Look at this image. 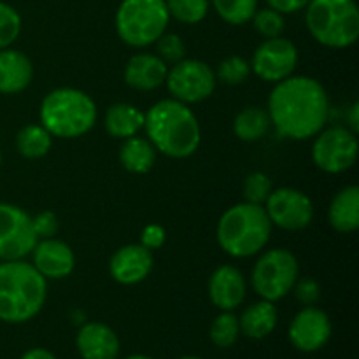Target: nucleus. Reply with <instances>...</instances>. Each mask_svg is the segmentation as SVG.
I'll return each mask as SVG.
<instances>
[{
	"label": "nucleus",
	"mask_w": 359,
	"mask_h": 359,
	"mask_svg": "<svg viewBox=\"0 0 359 359\" xmlns=\"http://www.w3.org/2000/svg\"><path fill=\"white\" fill-rule=\"evenodd\" d=\"M0 165H2V151H0Z\"/></svg>",
	"instance_id": "37998d69"
},
{
	"label": "nucleus",
	"mask_w": 359,
	"mask_h": 359,
	"mask_svg": "<svg viewBox=\"0 0 359 359\" xmlns=\"http://www.w3.org/2000/svg\"><path fill=\"white\" fill-rule=\"evenodd\" d=\"M125 359H154V358L146 356V354H132V356H128V358H125Z\"/></svg>",
	"instance_id": "a19ab883"
},
{
	"label": "nucleus",
	"mask_w": 359,
	"mask_h": 359,
	"mask_svg": "<svg viewBox=\"0 0 359 359\" xmlns=\"http://www.w3.org/2000/svg\"><path fill=\"white\" fill-rule=\"evenodd\" d=\"M53 147V135L42 125H27L18 132L16 149L27 160H39Z\"/></svg>",
	"instance_id": "a878e982"
},
{
	"label": "nucleus",
	"mask_w": 359,
	"mask_h": 359,
	"mask_svg": "<svg viewBox=\"0 0 359 359\" xmlns=\"http://www.w3.org/2000/svg\"><path fill=\"white\" fill-rule=\"evenodd\" d=\"M23 21L13 6L0 2V49L11 48L20 37Z\"/></svg>",
	"instance_id": "473e14b6"
},
{
	"label": "nucleus",
	"mask_w": 359,
	"mask_h": 359,
	"mask_svg": "<svg viewBox=\"0 0 359 359\" xmlns=\"http://www.w3.org/2000/svg\"><path fill=\"white\" fill-rule=\"evenodd\" d=\"M98 109L93 98L83 90L62 86L51 90L41 102V125L58 139H79L91 132Z\"/></svg>",
	"instance_id": "39448f33"
},
{
	"label": "nucleus",
	"mask_w": 359,
	"mask_h": 359,
	"mask_svg": "<svg viewBox=\"0 0 359 359\" xmlns=\"http://www.w3.org/2000/svg\"><path fill=\"white\" fill-rule=\"evenodd\" d=\"M217 16L228 25L242 27L258 11V0H209Z\"/></svg>",
	"instance_id": "bb28decb"
},
{
	"label": "nucleus",
	"mask_w": 359,
	"mask_h": 359,
	"mask_svg": "<svg viewBox=\"0 0 359 359\" xmlns=\"http://www.w3.org/2000/svg\"><path fill=\"white\" fill-rule=\"evenodd\" d=\"M291 291H293L297 300L300 302L304 307L316 305L319 302V297H321V287H319V283L318 280L311 279V277H304V279L298 277Z\"/></svg>",
	"instance_id": "f704fd0d"
},
{
	"label": "nucleus",
	"mask_w": 359,
	"mask_h": 359,
	"mask_svg": "<svg viewBox=\"0 0 359 359\" xmlns=\"http://www.w3.org/2000/svg\"><path fill=\"white\" fill-rule=\"evenodd\" d=\"M328 223L339 233H354L359 228V188L346 186L333 196L328 207Z\"/></svg>",
	"instance_id": "412c9836"
},
{
	"label": "nucleus",
	"mask_w": 359,
	"mask_h": 359,
	"mask_svg": "<svg viewBox=\"0 0 359 359\" xmlns=\"http://www.w3.org/2000/svg\"><path fill=\"white\" fill-rule=\"evenodd\" d=\"M251 72L265 83L277 84L293 76L298 65V49L290 39H265L252 53Z\"/></svg>",
	"instance_id": "ddd939ff"
},
{
	"label": "nucleus",
	"mask_w": 359,
	"mask_h": 359,
	"mask_svg": "<svg viewBox=\"0 0 359 359\" xmlns=\"http://www.w3.org/2000/svg\"><path fill=\"white\" fill-rule=\"evenodd\" d=\"M210 342L219 349H230L237 344L241 337V325L238 318L233 314V311H221L219 316H216L209 330Z\"/></svg>",
	"instance_id": "cd10ccee"
},
{
	"label": "nucleus",
	"mask_w": 359,
	"mask_h": 359,
	"mask_svg": "<svg viewBox=\"0 0 359 359\" xmlns=\"http://www.w3.org/2000/svg\"><path fill=\"white\" fill-rule=\"evenodd\" d=\"M265 212L272 226L286 231H302L314 219V202L302 189L283 186L270 193Z\"/></svg>",
	"instance_id": "f8f14e48"
},
{
	"label": "nucleus",
	"mask_w": 359,
	"mask_h": 359,
	"mask_svg": "<svg viewBox=\"0 0 359 359\" xmlns=\"http://www.w3.org/2000/svg\"><path fill=\"white\" fill-rule=\"evenodd\" d=\"M252 27H255L256 34L262 35L263 39H273L280 37L286 28V21H284V14L277 13L272 7H265V9H258L255 16L251 18Z\"/></svg>",
	"instance_id": "2f4dec72"
},
{
	"label": "nucleus",
	"mask_w": 359,
	"mask_h": 359,
	"mask_svg": "<svg viewBox=\"0 0 359 359\" xmlns=\"http://www.w3.org/2000/svg\"><path fill=\"white\" fill-rule=\"evenodd\" d=\"M158 151L147 137L133 135L125 139L119 147V163L126 172L135 175H144L156 163Z\"/></svg>",
	"instance_id": "b1692460"
},
{
	"label": "nucleus",
	"mask_w": 359,
	"mask_h": 359,
	"mask_svg": "<svg viewBox=\"0 0 359 359\" xmlns=\"http://www.w3.org/2000/svg\"><path fill=\"white\" fill-rule=\"evenodd\" d=\"M20 359H58L51 351L44 349V347H34V349H28Z\"/></svg>",
	"instance_id": "ea45409f"
},
{
	"label": "nucleus",
	"mask_w": 359,
	"mask_h": 359,
	"mask_svg": "<svg viewBox=\"0 0 359 359\" xmlns=\"http://www.w3.org/2000/svg\"><path fill=\"white\" fill-rule=\"evenodd\" d=\"M144 130L154 149L174 160L189 158L202 142V128L195 112L174 98H163L146 112Z\"/></svg>",
	"instance_id": "f03ea898"
},
{
	"label": "nucleus",
	"mask_w": 359,
	"mask_h": 359,
	"mask_svg": "<svg viewBox=\"0 0 359 359\" xmlns=\"http://www.w3.org/2000/svg\"><path fill=\"white\" fill-rule=\"evenodd\" d=\"M207 293L219 311H235L248 297V280L235 265H219L209 277Z\"/></svg>",
	"instance_id": "f3484780"
},
{
	"label": "nucleus",
	"mask_w": 359,
	"mask_h": 359,
	"mask_svg": "<svg viewBox=\"0 0 359 359\" xmlns=\"http://www.w3.org/2000/svg\"><path fill=\"white\" fill-rule=\"evenodd\" d=\"M332 319L316 305L304 307L291 321L287 339L291 346L305 354L318 353L332 339Z\"/></svg>",
	"instance_id": "4468645a"
},
{
	"label": "nucleus",
	"mask_w": 359,
	"mask_h": 359,
	"mask_svg": "<svg viewBox=\"0 0 359 359\" xmlns=\"http://www.w3.org/2000/svg\"><path fill=\"white\" fill-rule=\"evenodd\" d=\"M279 321V312L273 302L259 300L249 305L238 318L241 335L251 340H263L276 330Z\"/></svg>",
	"instance_id": "4be33fe9"
},
{
	"label": "nucleus",
	"mask_w": 359,
	"mask_h": 359,
	"mask_svg": "<svg viewBox=\"0 0 359 359\" xmlns=\"http://www.w3.org/2000/svg\"><path fill=\"white\" fill-rule=\"evenodd\" d=\"M167 90L170 98L186 105L207 100L216 90V72L209 63L196 58H184L168 67Z\"/></svg>",
	"instance_id": "1a4fd4ad"
},
{
	"label": "nucleus",
	"mask_w": 359,
	"mask_h": 359,
	"mask_svg": "<svg viewBox=\"0 0 359 359\" xmlns=\"http://www.w3.org/2000/svg\"><path fill=\"white\" fill-rule=\"evenodd\" d=\"M311 0H266L269 7L276 9L280 14H294L305 9Z\"/></svg>",
	"instance_id": "4c0bfd02"
},
{
	"label": "nucleus",
	"mask_w": 359,
	"mask_h": 359,
	"mask_svg": "<svg viewBox=\"0 0 359 359\" xmlns=\"http://www.w3.org/2000/svg\"><path fill=\"white\" fill-rule=\"evenodd\" d=\"M144 121H146V112L132 104L118 102L107 109L104 126L112 139L125 140L139 135L140 130H144Z\"/></svg>",
	"instance_id": "5701e85b"
},
{
	"label": "nucleus",
	"mask_w": 359,
	"mask_h": 359,
	"mask_svg": "<svg viewBox=\"0 0 359 359\" xmlns=\"http://www.w3.org/2000/svg\"><path fill=\"white\" fill-rule=\"evenodd\" d=\"M216 72L217 83H223L226 86H238V84L245 83L251 76V65L245 58L238 55H231L219 62Z\"/></svg>",
	"instance_id": "c756f323"
},
{
	"label": "nucleus",
	"mask_w": 359,
	"mask_h": 359,
	"mask_svg": "<svg viewBox=\"0 0 359 359\" xmlns=\"http://www.w3.org/2000/svg\"><path fill=\"white\" fill-rule=\"evenodd\" d=\"M48 280L25 259L0 263V321L28 323L42 311Z\"/></svg>",
	"instance_id": "7ed1b4c3"
},
{
	"label": "nucleus",
	"mask_w": 359,
	"mask_h": 359,
	"mask_svg": "<svg viewBox=\"0 0 359 359\" xmlns=\"http://www.w3.org/2000/svg\"><path fill=\"white\" fill-rule=\"evenodd\" d=\"M168 21L165 0H123L116 11L114 27L126 46L144 49L167 32Z\"/></svg>",
	"instance_id": "0eeeda50"
},
{
	"label": "nucleus",
	"mask_w": 359,
	"mask_h": 359,
	"mask_svg": "<svg viewBox=\"0 0 359 359\" xmlns=\"http://www.w3.org/2000/svg\"><path fill=\"white\" fill-rule=\"evenodd\" d=\"M170 18L179 23L196 25L209 14V0H165Z\"/></svg>",
	"instance_id": "c85d7f7f"
},
{
	"label": "nucleus",
	"mask_w": 359,
	"mask_h": 359,
	"mask_svg": "<svg viewBox=\"0 0 359 359\" xmlns=\"http://www.w3.org/2000/svg\"><path fill=\"white\" fill-rule=\"evenodd\" d=\"M272 230L265 207L241 202L224 210L219 217L216 238L228 256L244 259L259 255L265 249Z\"/></svg>",
	"instance_id": "20e7f679"
},
{
	"label": "nucleus",
	"mask_w": 359,
	"mask_h": 359,
	"mask_svg": "<svg viewBox=\"0 0 359 359\" xmlns=\"http://www.w3.org/2000/svg\"><path fill=\"white\" fill-rule=\"evenodd\" d=\"M272 191V179L266 174H263V172H251V174L244 179V184H242V196H244V202L255 203V205H265L266 198H269Z\"/></svg>",
	"instance_id": "7c9ffc66"
},
{
	"label": "nucleus",
	"mask_w": 359,
	"mask_h": 359,
	"mask_svg": "<svg viewBox=\"0 0 359 359\" xmlns=\"http://www.w3.org/2000/svg\"><path fill=\"white\" fill-rule=\"evenodd\" d=\"M300 277V263L286 248L262 252L251 270V287L262 300L279 302L286 298Z\"/></svg>",
	"instance_id": "6e6552de"
},
{
	"label": "nucleus",
	"mask_w": 359,
	"mask_h": 359,
	"mask_svg": "<svg viewBox=\"0 0 359 359\" xmlns=\"http://www.w3.org/2000/svg\"><path fill=\"white\" fill-rule=\"evenodd\" d=\"M34 79V63L18 49H0V93L18 95L27 90Z\"/></svg>",
	"instance_id": "aec40b11"
},
{
	"label": "nucleus",
	"mask_w": 359,
	"mask_h": 359,
	"mask_svg": "<svg viewBox=\"0 0 359 359\" xmlns=\"http://www.w3.org/2000/svg\"><path fill=\"white\" fill-rule=\"evenodd\" d=\"M346 119H347V125H346L347 128L353 130L354 133H358L359 132V104H358V102H354V104L351 105V109H349V112H347Z\"/></svg>",
	"instance_id": "58836bf2"
},
{
	"label": "nucleus",
	"mask_w": 359,
	"mask_h": 359,
	"mask_svg": "<svg viewBox=\"0 0 359 359\" xmlns=\"http://www.w3.org/2000/svg\"><path fill=\"white\" fill-rule=\"evenodd\" d=\"M37 241L30 214L14 203L0 202V262L25 259Z\"/></svg>",
	"instance_id": "9b49d317"
},
{
	"label": "nucleus",
	"mask_w": 359,
	"mask_h": 359,
	"mask_svg": "<svg viewBox=\"0 0 359 359\" xmlns=\"http://www.w3.org/2000/svg\"><path fill=\"white\" fill-rule=\"evenodd\" d=\"M179 359H202V358H198V356H182V358H179Z\"/></svg>",
	"instance_id": "79ce46f5"
},
{
	"label": "nucleus",
	"mask_w": 359,
	"mask_h": 359,
	"mask_svg": "<svg viewBox=\"0 0 359 359\" xmlns=\"http://www.w3.org/2000/svg\"><path fill=\"white\" fill-rule=\"evenodd\" d=\"M358 153V133L347 126H325L314 137L311 154L319 170L326 174H344L354 167Z\"/></svg>",
	"instance_id": "9d476101"
},
{
	"label": "nucleus",
	"mask_w": 359,
	"mask_h": 359,
	"mask_svg": "<svg viewBox=\"0 0 359 359\" xmlns=\"http://www.w3.org/2000/svg\"><path fill=\"white\" fill-rule=\"evenodd\" d=\"M32 265L46 280H62L76 269V255L60 238H41L32 251Z\"/></svg>",
	"instance_id": "dca6fc26"
},
{
	"label": "nucleus",
	"mask_w": 359,
	"mask_h": 359,
	"mask_svg": "<svg viewBox=\"0 0 359 359\" xmlns=\"http://www.w3.org/2000/svg\"><path fill=\"white\" fill-rule=\"evenodd\" d=\"M266 112L284 139H314L330 119V98L325 86L309 76H290L270 91Z\"/></svg>",
	"instance_id": "f257e3e1"
},
{
	"label": "nucleus",
	"mask_w": 359,
	"mask_h": 359,
	"mask_svg": "<svg viewBox=\"0 0 359 359\" xmlns=\"http://www.w3.org/2000/svg\"><path fill=\"white\" fill-rule=\"evenodd\" d=\"M32 221H34V230L37 233L39 241L41 238H51L58 233L60 221L51 210H42L37 216H32Z\"/></svg>",
	"instance_id": "c9c22d12"
},
{
	"label": "nucleus",
	"mask_w": 359,
	"mask_h": 359,
	"mask_svg": "<svg viewBox=\"0 0 359 359\" xmlns=\"http://www.w3.org/2000/svg\"><path fill=\"white\" fill-rule=\"evenodd\" d=\"M270 126L272 123H270L266 109L249 105L235 116L233 132L244 142H256L269 133Z\"/></svg>",
	"instance_id": "393cba45"
},
{
	"label": "nucleus",
	"mask_w": 359,
	"mask_h": 359,
	"mask_svg": "<svg viewBox=\"0 0 359 359\" xmlns=\"http://www.w3.org/2000/svg\"><path fill=\"white\" fill-rule=\"evenodd\" d=\"M76 347L83 359H118L121 342L111 326L91 321L84 323L77 332Z\"/></svg>",
	"instance_id": "a211bd4d"
},
{
	"label": "nucleus",
	"mask_w": 359,
	"mask_h": 359,
	"mask_svg": "<svg viewBox=\"0 0 359 359\" xmlns=\"http://www.w3.org/2000/svg\"><path fill=\"white\" fill-rule=\"evenodd\" d=\"M154 266L153 251L142 244H126L109 259V273L121 286H135L149 277Z\"/></svg>",
	"instance_id": "2eb2a0df"
},
{
	"label": "nucleus",
	"mask_w": 359,
	"mask_h": 359,
	"mask_svg": "<svg viewBox=\"0 0 359 359\" xmlns=\"http://www.w3.org/2000/svg\"><path fill=\"white\" fill-rule=\"evenodd\" d=\"M154 44H156V55L160 56L167 65L168 63L174 65V63L186 58V44L181 39V35L167 34V32H165Z\"/></svg>",
	"instance_id": "72a5a7b5"
},
{
	"label": "nucleus",
	"mask_w": 359,
	"mask_h": 359,
	"mask_svg": "<svg viewBox=\"0 0 359 359\" xmlns=\"http://www.w3.org/2000/svg\"><path fill=\"white\" fill-rule=\"evenodd\" d=\"M305 25L321 46L346 49L359 37V9L354 0H311L305 7Z\"/></svg>",
	"instance_id": "423d86ee"
},
{
	"label": "nucleus",
	"mask_w": 359,
	"mask_h": 359,
	"mask_svg": "<svg viewBox=\"0 0 359 359\" xmlns=\"http://www.w3.org/2000/svg\"><path fill=\"white\" fill-rule=\"evenodd\" d=\"M168 65L154 53H137L126 62L123 79L135 91H154L163 86Z\"/></svg>",
	"instance_id": "6ab92c4d"
},
{
	"label": "nucleus",
	"mask_w": 359,
	"mask_h": 359,
	"mask_svg": "<svg viewBox=\"0 0 359 359\" xmlns=\"http://www.w3.org/2000/svg\"><path fill=\"white\" fill-rule=\"evenodd\" d=\"M165 241H167V231L161 224L151 223L144 226L142 233H140V244L149 251H156V249L163 248Z\"/></svg>",
	"instance_id": "e433bc0d"
}]
</instances>
